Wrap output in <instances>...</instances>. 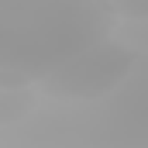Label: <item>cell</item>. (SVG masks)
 Here are the masks:
<instances>
[{"label": "cell", "mask_w": 148, "mask_h": 148, "mask_svg": "<svg viewBox=\"0 0 148 148\" xmlns=\"http://www.w3.org/2000/svg\"><path fill=\"white\" fill-rule=\"evenodd\" d=\"M114 24L103 0H0V83H45Z\"/></svg>", "instance_id": "1"}, {"label": "cell", "mask_w": 148, "mask_h": 148, "mask_svg": "<svg viewBox=\"0 0 148 148\" xmlns=\"http://www.w3.org/2000/svg\"><path fill=\"white\" fill-rule=\"evenodd\" d=\"M134 59L138 55L127 45L103 38L90 45L86 52H79L76 59H69L62 69H55L38 86L45 97H55V100H100L131 76Z\"/></svg>", "instance_id": "2"}, {"label": "cell", "mask_w": 148, "mask_h": 148, "mask_svg": "<svg viewBox=\"0 0 148 148\" xmlns=\"http://www.w3.org/2000/svg\"><path fill=\"white\" fill-rule=\"evenodd\" d=\"M31 110H35V93L28 86H7V83H0V127L24 121Z\"/></svg>", "instance_id": "3"}, {"label": "cell", "mask_w": 148, "mask_h": 148, "mask_svg": "<svg viewBox=\"0 0 148 148\" xmlns=\"http://www.w3.org/2000/svg\"><path fill=\"white\" fill-rule=\"evenodd\" d=\"M114 17H127V21H148V0H103Z\"/></svg>", "instance_id": "4"}]
</instances>
